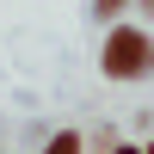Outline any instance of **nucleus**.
<instances>
[{
    "label": "nucleus",
    "instance_id": "obj_1",
    "mask_svg": "<svg viewBox=\"0 0 154 154\" xmlns=\"http://www.w3.org/2000/svg\"><path fill=\"white\" fill-rule=\"evenodd\" d=\"M148 56H154V49H148L142 31H117V37H111V49H105V74H142Z\"/></svg>",
    "mask_w": 154,
    "mask_h": 154
},
{
    "label": "nucleus",
    "instance_id": "obj_2",
    "mask_svg": "<svg viewBox=\"0 0 154 154\" xmlns=\"http://www.w3.org/2000/svg\"><path fill=\"white\" fill-rule=\"evenodd\" d=\"M49 154H80V142H74V136H62V142H49Z\"/></svg>",
    "mask_w": 154,
    "mask_h": 154
}]
</instances>
